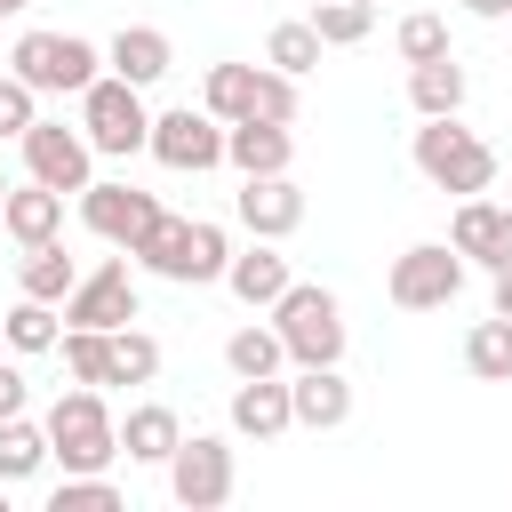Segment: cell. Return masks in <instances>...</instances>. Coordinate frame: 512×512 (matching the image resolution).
I'll return each mask as SVG.
<instances>
[{"label": "cell", "mask_w": 512, "mask_h": 512, "mask_svg": "<svg viewBox=\"0 0 512 512\" xmlns=\"http://www.w3.org/2000/svg\"><path fill=\"white\" fill-rule=\"evenodd\" d=\"M144 272H160V280H176V288H208V280H224V264H232V240H224V224H208V216H152V232L128 248Z\"/></svg>", "instance_id": "1"}, {"label": "cell", "mask_w": 512, "mask_h": 512, "mask_svg": "<svg viewBox=\"0 0 512 512\" xmlns=\"http://www.w3.org/2000/svg\"><path fill=\"white\" fill-rule=\"evenodd\" d=\"M272 328H280V344H288L296 368H336L344 360V304L320 280H288L272 296Z\"/></svg>", "instance_id": "2"}, {"label": "cell", "mask_w": 512, "mask_h": 512, "mask_svg": "<svg viewBox=\"0 0 512 512\" xmlns=\"http://www.w3.org/2000/svg\"><path fill=\"white\" fill-rule=\"evenodd\" d=\"M416 176L432 184V192H456V200H472V192H488L496 184V152L472 136V128H456V112H432L424 128H416Z\"/></svg>", "instance_id": "3"}, {"label": "cell", "mask_w": 512, "mask_h": 512, "mask_svg": "<svg viewBox=\"0 0 512 512\" xmlns=\"http://www.w3.org/2000/svg\"><path fill=\"white\" fill-rule=\"evenodd\" d=\"M48 456H56L64 472H104V464L120 456V416L104 408L96 384L56 392V408H48Z\"/></svg>", "instance_id": "4"}, {"label": "cell", "mask_w": 512, "mask_h": 512, "mask_svg": "<svg viewBox=\"0 0 512 512\" xmlns=\"http://www.w3.org/2000/svg\"><path fill=\"white\" fill-rule=\"evenodd\" d=\"M96 64H104V48L80 32H16V48H8V72L32 96H80L96 80Z\"/></svg>", "instance_id": "5"}, {"label": "cell", "mask_w": 512, "mask_h": 512, "mask_svg": "<svg viewBox=\"0 0 512 512\" xmlns=\"http://www.w3.org/2000/svg\"><path fill=\"white\" fill-rule=\"evenodd\" d=\"M200 104L232 128V120H296V80L272 64H208Z\"/></svg>", "instance_id": "6"}, {"label": "cell", "mask_w": 512, "mask_h": 512, "mask_svg": "<svg viewBox=\"0 0 512 512\" xmlns=\"http://www.w3.org/2000/svg\"><path fill=\"white\" fill-rule=\"evenodd\" d=\"M80 136H88L104 160H128V152H144V136H152L144 88H136V80H120V72H96V80L80 88Z\"/></svg>", "instance_id": "7"}, {"label": "cell", "mask_w": 512, "mask_h": 512, "mask_svg": "<svg viewBox=\"0 0 512 512\" xmlns=\"http://www.w3.org/2000/svg\"><path fill=\"white\" fill-rule=\"evenodd\" d=\"M456 288H464V256H456L448 240H416V248H400L392 272H384V296H392L400 312H440V304H456Z\"/></svg>", "instance_id": "8"}, {"label": "cell", "mask_w": 512, "mask_h": 512, "mask_svg": "<svg viewBox=\"0 0 512 512\" xmlns=\"http://www.w3.org/2000/svg\"><path fill=\"white\" fill-rule=\"evenodd\" d=\"M144 152L160 160V168H176V176H208V168H224V120L200 104H176V112H152V136H144Z\"/></svg>", "instance_id": "9"}, {"label": "cell", "mask_w": 512, "mask_h": 512, "mask_svg": "<svg viewBox=\"0 0 512 512\" xmlns=\"http://www.w3.org/2000/svg\"><path fill=\"white\" fill-rule=\"evenodd\" d=\"M232 448L216 440V432H184L176 440V456H168V496L184 504V512H216V504H232Z\"/></svg>", "instance_id": "10"}, {"label": "cell", "mask_w": 512, "mask_h": 512, "mask_svg": "<svg viewBox=\"0 0 512 512\" xmlns=\"http://www.w3.org/2000/svg\"><path fill=\"white\" fill-rule=\"evenodd\" d=\"M16 144H24V176L48 184V192H80L96 176V144L80 128H64V120H32Z\"/></svg>", "instance_id": "11"}, {"label": "cell", "mask_w": 512, "mask_h": 512, "mask_svg": "<svg viewBox=\"0 0 512 512\" xmlns=\"http://www.w3.org/2000/svg\"><path fill=\"white\" fill-rule=\"evenodd\" d=\"M152 216H160V192L104 184V176H88V184H80V224H88L96 240H112V248H136V240L152 232Z\"/></svg>", "instance_id": "12"}, {"label": "cell", "mask_w": 512, "mask_h": 512, "mask_svg": "<svg viewBox=\"0 0 512 512\" xmlns=\"http://www.w3.org/2000/svg\"><path fill=\"white\" fill-rule=\"evenodd\" d=\"M64 320H72V328H128V320H136V272H128V248L72 280Z\"/></svg>", "instance_id": "13"}, {"label": "cell", "mask_w": 512, "mask_h": 512, "mask_svg": "<svg viewBox=\"0 0 512 512\" xmlns=\"http://www.w3.org/2000/svg\"><path fill=\"white\" fill-rule=\"evenodd\" d=\"M448 248L464 256V264H480V272H504L512 264V208H496V200H456V224H448Z\"/></svg>", "instance_id": "14"}, {"label": "cell", "mask_w": 512, "mask_h": 512, "mask_svg": "<svg viewBox=\"0 0 512 512\" xmlns=\"http://www.w3.org/2000/svg\"><path fill=\"white\" fill-rule=\"evenodd\" d=\"M232 216H240L256 240H288V232L304 224V192H296L288 176H240V192H232Z\"/></svg>", "instance_id": "15"}, {"label": "cell", "mask_w": 512, "mask_h": 512, "mask_svg": "<svg viewBox=\"0 0 512 512\" xmlns=\"http://www.w3.org/2000/svg\"><path fill=\"white\" fill-rule=\"evenodd\" d=\"M288 424H296L288 376H232V432L240 440H280Z\"/></svg>", "instance_id": "16"}, {"label": "cell", "mask_w": 512, "mask_h": 512, "mask_svg": "<svg viewBox=\"0 0 512 512\" xmlns=\"http://www.w3.org/2000/svg\"><path fill=\"white\" fill-rule=\"evenodd\" d=\"M224 160H232L240 176H288L296 136H288V120H232V128H224Z\"/></svg>", "instance_id": "17"}, {"label": "cell", "mask_w": 512, "mask_h": 512, "mask_svg": "<svg viewBox=\"0 0 512 512\" xmlns=\"http://www.w3.org/2000/svg\"><path fill=\"white\" fill-rule=\"evenodd\" d=\"M0 232L16 240V248H40V240H56L64 232V192H48V184H8V200H0Z\"/></svg>", "instance_id": "18"}, {"label": "cell", "mask_w": 512, "mask_h": 512, "mask_svg": "<svg viewBox=\"0 0 512 512\" xmlns=\"http://www.w3.org/2000/svg\"><path fill=\"white\" fill-rule=\"evenodd\" d=\"M288 408H296L304 432H336V424L352 416V384H344L336 368H296V376H288Z\"/></svg>", "instance_id": "19"}, {"label": "cell", "mask_w": 512, "mask_h": 512, "mask_svg": "<svg viewBox=\"0 0 512 512\" xmlns=\"http://www.w3.org/2000/svg\"><path fill=\"white\" fill-rule=\"evenodd\" d=\"M176 440H184V416H176L168 400H136V408L120 416V456H128V464H168Z\"/></svg>", "instance_id": "20"}, {"label": "cell", "mask_w": 512, "mask_h": 512, "mask_svg": "<svg viewBox=\"0 0 512 512\" xmlns=\"http://www.w3.org/2000/svg\"><path fill=\"white\" fill-rule=\"evenodd\" d=\"M104 64L120 72V80H136V88H152L168 64H176V48H168V32L160 24H120L112 40H104Z\"/></svg>", "instance_id": "21"}, {"label": "cell", "mask_w": 512, "mask_h": 512, "mask_svg": "<svg viewBox=\"0 0 512 512\" xmlns=\"http://www.w3.org/2000/svg\"><path fill=\"white\" fill-rule=\"evenodd\" d=\"M288 280H296V272H288V256H280L272 240H256L248 256H232V264H224V288H232L248 312H272V296H280Z\"/></svg>", "instance_id": "22"}, {"label": "cell", "mask_w": 512, "mask_h": 512, "mask_svg": "<svg viewBox=\"0 0 512 512\" xmlns=\"http://www.w3.org/2000/svg\"><path fill=\"white\" fill-rule=\"evenodd\" d=\"M464 64L456 56H432V64H408V104L432 120V112H464Z\"/></svg>", "instance_id": "23"}, {"label": "cell", "mask_w": 512, "mask_h": 512, "mask_svg": "<svg viewBox=\"0 0 512 512\" xmlns=\"http://www.w3.org/2000/svg\"><path fill=\"white\" fill-rule=\"evenodd\" d=\"M280 360H288V344H280L272 320H248V328L224 336V368L232 376H280Z\"/></svg>", "instance_id": "24"}, {"label": "cell", "mask_w": 512, "mask_h": 512, "mask_svg": "<svg viewBox=\"0 0 512 512\" xmlns=\"http://www.w3.org/2000/svg\"><path fill=\"white\" fill-rule=\"evenodd\" d=\"M464 368H472L480 384H512V320H504V312L472 320V336H464Z\"/></svg>", "instance_id": "25"}, {"label": "cell", "mask_w": 512, "mask_h": 512, "mask_svg": "<svg viewBox=\"0 0 512 512\" xmlns=\"http://www.w3.org/2000/svg\"><path fill=\"white\" fill-rule=\"evenodd\" d=\"M72 280H80V264L64 256V240H40V248H24V296H40V304H64V296H72Z\"/></svg>", "instance_id": "26"}, {"label": "cell", "mask_w": 512, "mask_h": 512, "mask_svg": "<svg viewBox=\"0 0 512 512\" xmlns=\"http://www.w3.org/2000/svg\"><path fill=\"white\" fill-rule=\"evenodd\" d=\"M56 352H64V368H72V384H112V328H64L56 336Z\"/></svg>", "instance_id": "27"}, {"label": "cell", "mask_w": 512, "mask_h": 512, "mask_svg": "<svg viewBox=\"0 0 512 512\" xmlns=\"http://www.w3.org/2000/svg\"><path fill=\"white\" fill-rule=\"evenodd\" d=\"M304 24L320 32V48H352V40L376 32V0H312Z\"/></svg>", "instance_id": "28"}, {"label": "cell", "mask_w": 512, "mask_h": 512, "mask_svg": "<svg viewBox=\"0 0 512 512\" xmlns=\"http://www.w3.org/2000/svg\"><path fill=\"white\" fill-rule=\"evenodd\" d=\"M40 464H48V424L0 416V480H32Z\"/></svg>", "instance_id": "29"}, {"label": "cell", "mask_w": 512, "mask_h": 512, "mask_svg": "<svg viewBox=\"0 0 512 512\" xmlns=\"http://www.w3.org/2000/svg\"><path fill=\"white\" fill-rule=\"evenodd\" d=\"M56 336H64V328H56V304H40V296H24V304L0 320V344H8V352H56Z\"/></svg>", "instance_id": "30"}, {"label": "cell", "mask_w": 512, "mask_h": 512, "mask_svg": "<svg viewBox=\"0 0 512 512\" xmlns=\"http://www.w3.org/2000/svg\"><path fill=\"white\" fill-rule=\"evenodd\" d=\"M264 64L272 72H288V80H304L312 64H320V32L296 16V24H272V40H264Z\"/></svg>", "instance_id": "31"}, {"label": "cell", "mask_w": 512, "mask_h": 512, "mask_svg": "<svg viewBox=\"0 0 512 512\" xmlns=\"http://www.w3.org/2000/svg\"><path fill=\"white\" fill-rule=\"evenodd\" d=\"M160 376V344L128 320V328H112V384H152Z\"/></svg>", "instance_id": "32"}, {"label": "cell", "mask_w": 512, "mask_h": 512, "mask_svg": "<svg viewBox=\"0 0 512 512\" xmlns=\"http://www.w3.org/2000/svg\"><path fill=\"white\" fill-rule=\"evenodd\" d=\"M48 512H120V488L104 472H64L48 488Z\"/></svg>", "instance_id": "33"}, {"label": "cell", "mask_w": 512, "mask_h": 512, "mask_svg": "<svg viewBox=\"0 0 512 512\" xmlns=\"http://www.w3.org/2000/svg\"><path fill=\"white\" fill-rule=\"evenodd\" d=\"M400 56H408V64L448 56V16H432V8H424V16H408V24H400Z\"/></svg>", "instance_id": "34"}, {"label": "cell", "mask_w": 512, "mask_h": 512, "mask_svg": "<svg viewBox=\"0 0 512 512\" xmlns=\"http://www.w3.org/2000/svg\"><path fill=\"white\" fill-rule=\"evenodd\" d=\"M32 120H40V96H32V88H24L16 72H0V136L16 144V136L32 128Z\"/></svg>", "instance_id": "35"}, {"label": "cell", "mask_w": 512, "mask_h": 512, "mask_svg": "<svg viewBox=\"0 0 512 512\" xmlns=\"http://www.w3.org/2000/svg\"><path fill=\"white\" fill-rule=\"evenodd\" d=\"M24 400H32L24 368H8V360H0V416H24Z\"/></svg>", "instance_id": "36"}, {"label": "cell", "mask_w": 512, "mask_h": 512, "mask_svg": "<svg viewBox=\"0 0 512 512\" xmlns=\"http://www.w3.org/2000/svg\"><path fill=\"white\" fill-rule=\"evenodd\" d=\"M456 8H464V16H488V24H496V16H512V0H456Z\"/></svg>", "instance_id": "37"}, {"label": "cell", "mask_w": 512, "mask_h": 512, "mask_svg": "<svg viewBox=\"0 0 512 512\" xmlns=\"http://www.w3.org/2000/svg\"><path fill=\"white\" fill-rule=\"evenodd\" d=\"M496 312H504V320H512V264H504V272H496Z\"/></svg>", "instance_id": "38"}, {"label": "cell", "mask_w": 512, "mask_h": 512, "mask_svg": "<svg viewBox=\"0 0 512 512\" xmlns=\"http://www.w3.org/2000/svg\"><path fill=\"white\" fill-rule=\"evenodd\" d=\"M24 8H32V0H0V16H24Z\"/></svg>", "instance_id": "39"}, {"label": "cell", "mask_w": 512, "mask_h": 512, "mask_svg": "<svg viewBox=\"0 0 512 512\" xmlns=\"http://www.w3.org/2000/svg\"><path fill=\"white\" fill-rule=\"evenodd\" d=\"M0 512H8V480H0Z\"/></svg>", "instance_id": "40"}, {"label": "cell", "mask_w": 512, "mask_h": 512, "mask_svg": "<svg viewBox=\"0 0 512 512\" xmlns=\"http://www.w3.org/2000/svg\"><path fill=\"white\" fill-rule=\"evenodd\" d=\"M0 200H8V176H0Z\"/></svg>", "instance_id": "41"}]
</instances>
